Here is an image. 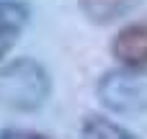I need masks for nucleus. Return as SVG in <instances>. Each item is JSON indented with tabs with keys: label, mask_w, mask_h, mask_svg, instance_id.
I'll use <instances>...</instances> for the list:
<instances>
[{
	"label": "nucleus",
	"mask_w": 147,
	"mask_h": 139,
	"mask_svg": "<svg viewBox=\"0 0 147 139\" xmlns=\"http://www.w3.org/2000/svg\"><path fill=\"white\" fill-rule=\"evenodd\" d=\"M28 26V5L21 0H0V62L18 44Z\"/></svg>",
	"instance_id": "20e7f679"
},
{
	"label": "nucleus",
	"mask_w": 147,
	"mask_h": 139,
	"mask_svg": "<svg viewBox=\"0 0 147 139\" xmlns=\"http://www.w3.org/2000/svg\"><path fill=\"white\" fill-rule=\"evenodd\" d=\"M111 54L121 67L147 70V18L132 21L111 39Z\"/></svg>",
	"instance_id": "7ed1b4c3"
},
{
	"label": "nucleus",
	"mask_w": 147,
	"mask_h": 139,
	"mask_svg": "<svg viewBox=\"0 0 147 139\" xmlns=\"http://www.w3.org/2000/svg\"><path fill=\"white\" fill-rule=\"evenodd\" d=\"M52 93L49 72L31 57H18L0 67V106L16 113H31Z\"/></svg>",
	"instance_id": "f257e3e1"
},
{
	"label": "nucleus",
	"mask_w": 147,
	"mask_h": 139,
	"mask_svg": "<svg viewBox=\"0 0 147 139\" xmlns=\"http://www.w3.org/2000/svg\"><path fill=\"white\" fill-rule=\"evenodd\" d=\"M137 3L140 0H80V10L90 23L109 26L129 15L137 8Z\"/></svg>",
	"instance_id": "39448f33"
},
{
	"label": "nucleus",
	"mask_w": 147,
	"mask_h": 139,
	"mask_svg": "<svg viewBox=\"0 0 147 139\" xmlns=\"http://www.w3.org/2000/svg\"><path fill=\"white\" fill-rule=\"evenodd\" d=\"M83 139H137L129 129H124L121 124L106 119V116H88L83 121Z\"/></svg>",
	"instance_id": "423d86ee"
},
{
	"label": "nucleus",
	"mask_w": 147,
	"mask_h": 139,
	"mask_svg": "<svg viewBox=\"0 0 147 139\" xmlns=\"http://www.w3.org/2000/svg\"><path fill=\"white\" fill-rule=\"evenodd\" d=\"M101 101L116 113H140L147 111V75L142 70H116L98 83Z\"/></svg>",
	"instance_id": "f03ea898"
},
{
	"label": "nucleus",
	"mask_w": 147,
	"mask_h": 139,
	"mask_svg": "<svg viewBox=\"0 0 147 139\" xmlns=\"http://www.w3.org/2000/svg\"><path fill=\"white\" fill-rule=\"evenodd\" d=\"M0 139H49V137L36 134V132H26V129H8L0 134Z\"/></svg>",
	"instance_id": "0eeeda50"
}]
</instances>
